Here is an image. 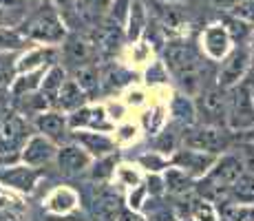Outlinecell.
Listing matches in <instances>:
<instances>
[{"mask_svg":"<svg viewBox=\"0 0 254 221\" xmlns=\"http://www.w3.org/2000/svg\"><path fill=\"white\" fill-rule=\"evenodd\" d=\"M168 67L173 69V73H177L179 82L188 88L190 93H194L199 88V82H201V62H199V56L190 44H182L175 42L166 49L164 53Z\"/></svg>","mask_w":254,"mask_h":221,"instance_id":"cell-1","label":"cell"},{"mask_svg":"<svg viewBox=\"0 0 254 221\" xmlns=\"http://www.w3.org/2000/svg\"><path fill=\"white\" fill-rule=\"evenodd\" d=\"M228 111H230L232 129H246V126L254 124V97H252L250 86L243 84L237 91H232Z\"/></svg>","mask_w":254,"mask_h":221,"instance_id":"cell-2","label":"cell"},{"mask_svg":"<svg viewBox=\"0 0 254 221\" xmlns=\"http://www.w3.org/2000/svg\"><path fill=\"white\" fill-rule=\"evenodd\" d=\"M27 33L31 38H36V40L58 42V40H62V36H64V27H62V22L58 20L56 11L47 9V11H42L40 16H36L31 22H29Z\"/></svg>","mask_w":254,"mask_h":221,"instance_id":"cell-3","label":"cell"},{"mask_svg":"<svg viewBox=\"0 0 254 221\" xmlns=\"http://www.w3.org/2000/svg\"><path fill=\"white\" fill-rule=\"evenodd\" d=\"M186 144L190 146V148H197V150H208V153H212V150H221L223 146H226V133H221V129H217V126H206V129H197L192 131L190 135L184 137Z\"/></svg>","mask_w":254,"mask_h":221,"instance_id":"cell-4","label":"cell"},{"mask_svg":"<svg viewBox=\"0 0 254 221\" xmlns=\"http://www.w3.org/2000/svg\"><path fill=\"white\" fill-rule=\"evenodd\" d=\"M199 111L206 117L208 124H212V126L221 124L228 113V102L223 97V93L219 88H210V91L201 93V97H199Z\"/></svg>","mask_w":254,"mask_h":221,"instance_id":"cell-5","label":"cell"},{"mask_svg":"<svg viewBox=\"0 0 254 221\" xmlns=\"http://www.w3.org/2000/svg\"><path fill=\"white\" fill-rule=\"evenodd\" d=\"M246 69H248V51L246 49H237V51L226 60L221 73H219V86L228 88V86L237 84V82L243 77Z\"/></svg>","mask_w":254,"mask_h":221,"instance_id":"cell-6","label":"cell"},{"mask_svg":"<svg viewBox=\"0 0 254 221\" xmlns=\"http://www.w3.org/2000/svg\"><path fill=\"white\" fill-rule=\"evenodd\" d=\"M58 164H60V170L64 175H77L89 166V155L84 150L75 148V146H66L58 155Z\"/></svg>","mask_w":254,"mask_h":221,"instance_id":"cell-7","label":"cell"},{"mask_svg":"<svg viewBox=\"0 0 254 221\" xmlns=\"http://www.w3.org/2000/svg\"><path fill=\"white\" fill-rule=\"evenodd\" d=\"M241 175H243V164L239 161V157H223V159L217 164V168H214V173L210 179L217 181V184L232 186Z\"/></svg>","mask_w":254,"mask_h":221,"instance_id":"cell-8","label":"cell"},{"mask_svg":"<svg viewBox=\"0 0 254 221\" xmlns=\"http://www.w3.org/2000/svg\"><path fill=\"white\" fill-rule=\"evenodd\" d=\"M22 122L18 117H11L7 120L2 126H0V150H9L22 140Z\"/></svg>","mask_w":254,"mask_h":221,"instance_id":"cell-9","label":"cell"},{"mask_svg":"<svg viewBox=\"0 0 254 221\" xmlns=\"http://www.w3.org/2000/svg\"><path fill=\"white\" fill-rule=\"evenodd\" d=\"M51 155H53V146L42 137H36V140L29 142L27 150H24V161L27 164H42V161L51 159Z\"/></svg>","mask_w":254,"mask_h":221,"instance_id":"cell-10","label":"cell"},{"mask_svg":"<svg viewBox=\"0 0 254 221\" xmlns=\"http://www.w3.org/2000/svg\"><path fill=\"white\" fill-rule=\"evenodd\" d=\"M91 44L84 42L82 38H71L69 42H66L64 47V56L69 62H75V65H82V62H86L91 58Z\"/></svg>","mask_w":254,"mask_h":221,"instance_id":"cell-11","label":"cell"},{"mask_svg":"<svg viewBox=\"0 0 254 221\" xmlns=\"http://www.w3.org/2000/svg\"><path fill=\"white\" fill-rule=\"evenodd\" d=\"M206 47L212 58H221L228 49V33L221 27H212L206 31Z\"/></svg>","mask_w":254,"mask_h":221,"instance_id":"cell-12","label":"cell"},{"mask_svg":"<svg viewBox=\"0 0 254 221\" xmlns=\"http://www.w3.org/2000/svg\"><path fill=\"white\" fill-rule=\"evenodd\" d=\"M58 97H60L58 104H60L62 109H75V106H80L82 102H84V95H82L80 86H77L75 82H66V84H62Z\"/></svg>","mask_w":254,"mask_h":221,"instance_id":"cell-13","label":"cell"},{"mask_svg":"<svg viewBox=\"0 0 254 221\" xmlns=\"http://www.w3.org/2000/svg\"><path fill=\"white\" fill-rule=\"evenodd\" d=\"M117 42H120V27L115 24H106V27L100 29V33H97V47L102 49V53H113L117 49Z\"/></svg>","mask_w":254,"mask_h":221,"instance_id":"cell-14","label":"cell"},{"mask_svg":"<svg viewBox=\"0 0 254 221\" xmlns=\"http://www.w3.org/2000/svg\"><path fill=\"white\" fill-rule=\"evenodd\" d=\"M95 208L102 217L113 219L115 213L120 210V197H117L115 193H111V190H102L100 197H97V201H95Z\"/></svg>","mask_w":254,"mask_h":221,"instance_id":"cell-15","label":"cell"},{"mask_svg":"<svg viewBox=\"0 0 254 221\" xmlns=\"http://www.w3.org/2000/svg\"><path fill=\"white\" fill-rule=\"evenodd\" d=\"M177 164H184L186 168L192 170H203L208 164H212V155H203L199 150H186V153L177 155Z\"/></svg>","mask_w":254,"mask_h":221,"instance_id":"cell-16","label":"cell"},{"mask_svg":"<svg viewBox=\"0 0 254 221\" xmlns=\"http://www.w3.org/2000/svg\"><path fill=\"white\" fill-rule=\"evenodd\" d=\"M38 129L51 137H60L64 133V120L60 115H56V113H47V115H42L38 120Z\"/></svg>","mask_w":254,"mask_h":221,"instance_id":"cell-17","label":"cell"},{"mask_svg":"<svg viewBox=\"0 0 254 221\" xmlns=\"http://www.w3.org/2000/svg\"><path fill=\"white\" fill-rule=\"evenodd\" d=\"M232 193L241 201H254V177L252 175H241L232 184Z\"/></svg>","mask_w":254,"mask_h":221,"instance_id":"cell-18","label":"cell"},{"mask_svg":"<svg viewBox=\"0 0 254 221\" xmlns=\"http://www.w3.org/2000/svg\"><path fill=\"white\" fill-rule=\"evenodd\" d=\"M62 80H64V73H62V69H53L51 73L47 75V80H45V86H42V93H45V97L49 102H53L58 97V88H62Z\"/></svg>","mask_w":254,"mask_h":221,"instance_id":"cell-19","label":"cell"},{"mask_svg":"<svg viewBox=\"0 0 254 221\" xmlns=\"http://www.w3.org/2000/svg\"><path fill=\"white\" fill-rule=\"evenodd\" d=\"M141 29H144V4H141L139 0H135V2L130 4V27H128L130 40L139 38Z\"/></svg>","mask_w":254,"mask_h":221,"instance_id":"cell-20","label":"cell"},{"mask_svg":"<svg viewBox=\"0 0 254 221\" xmlns=\"http://www.w3.org/2000/svg\"><path fill=\"white\" fill-rule=\"evenodd\" d=\"M166 184H168V190H173V193H186L190 188V177L186 173H179V170H170L166 175Z\"/></svg>","mask_w":254,"mask_h":221,"instance_id":"cell-21","label":"cell"},{"mask_svg":"<svg viewBox=\"0 0 254 221\" xmlns=\"http://www.w3.org/2000/svg\"><path fill=\"white\" fill-rule=\"evenodd\" d=\"M4 179L11 181L13 186H20V188H31L33 181H36V173H31V170H11L9 175H4Z\"/></svg>","mask_w":254,"mask_h":221,"instance_id":"cell-22","label":"cell"},{"mask_svg":"<svg viewBox=\"0 0 254 221\" xmlns=\"http://www.w3.org/2000/svg\"><path fill=\"white\" fill-rule=\"evenodd\" d=\"M232 11L237 18L246 22H254V0H237L232 4Z\"/></svg>","mask_w":254,"mask_h":221,"instance_id":"cell-23","label":"cell"},{"mask_svg":"<svg viewBox=\"0 0 254 221\" xmlns=\"http://www.w3.org/2000/svg\"><path fill=\"white\" fill-rule=\"evenodd\" d=\"M173 113L179 117V120H184L186 124H190V122H192V117H194L192 106H190V102L186 100V97H177V100H175V104H173Z\"/></svg>","mask_w":254,"mask_h":221,"instance_id":"cell-24","label":"cell"},{"mask_svg":"<svg viewBox=\"0 0 254 221\" xmlns=\"http://www.w3.org/2000/svg\"><path fill=\"white\" fill-rule=\"evenodd\" d=\"M237 157L243 164V170H248V175H254V144H241Z\"/></svg>","mask_w":254,"mask_h":221,"instance_id":"cell-25","label":"cell"},{"mask_svg":"<svg viewBox=\"0 0 254 221\" xmlns=\"http://www.w3.org/2000/svg\"><path fill=\"white\" fill-rule=\"evenodd\" d=\"M80 140H82V144H86L95 153H104V150H109L113 146L106 137H100V135H80Z\"/></svg>","mask_w":254,"mask_h":221,"instance_id":"cell-26","label":"cell"},{"mask_svg":"<svg viewBox=\"0 0 254 221\" xmlns=\"http://www.w3.org/2000/svg\"><path fill=\"white\" fill-rule=\"evenodd\" d=\"M77 84H80L82 88H93L97 84V73H95V69L93 67H82L80 71H77Z\"/></svg>","mask_w":254,"mask_h":221,"instance_id":"cell-27","label":"cell"},{"mask_svg":"<svg viewBox=\"0 0 254 221\" xmlns=\"http://www.w3.org/2000/svg\"><path fill=\"white\" fill-rule=\"evenodd\" d=\"M73 204H75V197H73L69 190H60V193L51 199V208L53 210H69Z\"/></svg>","mask_w":254,"mask_h":221,"instance_id":"cell-28","label":"cell"},{"mask_svg":"<svg viewBox=\"0 0 254 221\" xmlns=\"http://www.w3.org/2000/svg\"><path fill=\"white\" fill-rule=\"evenodd\" d=\"M22 44V38L18 36L16 31H9V29H0V47H11V49H16V47H20Z\"/></svg>","mask_w":254,"mask_h":221,"instance_id":"cell-29","label":"cell"},{"mask_svg":"<svg viewBox=\"0 0 254 221\" xmlns=\"http://www.w3.org/2000/svg\"><path fill=\"white\" fill-rule=\"evenodd\" d=\"M194 219L197 221H214L212 208H210L206 201H197V204H194Z\"/></svg>","mask_w":254,"mask_h":221,"instance_id":"cell-30","label":"cell"},{"mask_svg":"<svg viewBox=\"0 0 254 221\" xmlns=\"http://www.w3.org/2000/svg\"><path fill=\"white\" fill-rule=\"evenodd\" d=\"M113 164H115L113 157H111V159H106L104 164H100L95 170H93V177H95V179H97V177H109V173H111V166H113Z\"/></svg>","mask_w":254,"mask_h":221,"instance_id":"cell-31","label":"cell"},{"mask_svg":"<svg viewBox=\"0 0 254 221\" xmlns=\"http://www.w3.org/2000/svg\"><path fill=\"white\" fill-rule=\"evenodd\" d=\"M9 77H11V67H9L2 58H0V82H7Z\"/></svg>","mask_w":254,"mask_h":221,"instance_id":"cell-32","label":"cell"},{"mask_svg":"<svg viewBox=\"0 0 254 221\" xmlns=\"http://www.w3.org/2000/svg\"><path fill=\"white\" fill-rule=\"evenodd\" d=\"M120 221H141L137 215H133V213H128V210H126V213H122L120 215Z\"/></svg>","mask_w":254,"mask_h":221,"instance_id":"cell-33","label":"cell"},{"mask_svg":"<svg viewBox=\"0 0 254 221\" xmlns=\"http://www.w3.org/2000/svg\"><path fill=\"white\" fill-rule=\"evenodd\" d=\"M111 2H113V0H91L93 7H109Z\"/></svg>","mask_w":254,"mask_h":221,"instance_id":"cell-34","label":"cell"},{"mask_svg":"<svg viewBox=\"0 0 254 221\" xmlns=\"http://www.w3.org/2000/svg\"><path fill=\"white\" fill-rule=\"evenodd\" d=\"M214 4H219V7H232L234 2H237V0H212Z\"/></svg>","mask_w":254,"mask_h":221,"instance_id":"cell-35","label":"cell"},{"mask_svg":"<svg viewBox=\"0 0 254 221\" xmlns=\"http://www.w3.org/2000/svg\"><path fill=\"white\" fill-rule=\"evenodd\" d=\"M0 2H2V4H13L16 0H0Z\"/></svg>","mask_w":254,"mask_h":221,"instance_id":"cell-36","label":"cell"},{"mask_svg":"<svg viewBox=\"0 0 254 221\" xmlns=\"http://www.w3.org/2000/svg\"><path fill=\"white\" fill-rule=\"evenodd\" d=\"M56 2H58V4H66V2H69V0H56Z\"/></svg>","mask_w":254,"mask_h":221,"instance_id":"cell-37","label":"cell"},{"mask_svg":"<svg viewBox=\"0 0 254 221\" xmlns=\"http://www.w3.org/2000/svg\"><path fill=\"white\" fill-rule=\"evenodd\" d=\"M250 91H252V97H254V84H250Z\"/></svg>","mask_w":254,"mask_h":221,"instance_id":"cell-38","label":"cell"},{"mask_svg":"<svg viewBox=\"0 0 254 221\" xmlns=\"http://www.w3.org/2000/svg\"><path fill=\"white\" fill-rule=\"evenodd\" d=\"M252 65H254V47H252Z\"/></svg>","mask_w":254,"mask_h":221,"instance_id":"cell-39","label":"cell"}]
</instances>
